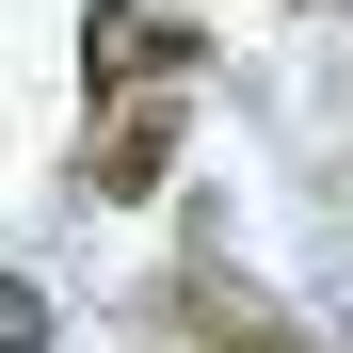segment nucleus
I'll use <instances>...</instances> for the list:
<instances>
[{
  "instance_id": "obj_1",
  "label": "nucleus",
  "mask_w": 353,
  "mask_h": 353,
  "mask_svg": "<svg viewBox=\"0 0 353 353\" xmlns=\"http://www.w3.org/2000/svg\"><path fill=\"white\" fill-rule=\"evenodd\" d=\"M209 32L193 17H145V0H81V81L97 97H145V81H193Z\"/></svg>"
},
{
  "instance_id": "obj_2",
  "label": "nucleus",
  "mask_w": 353,
  "mask_h": 353,
  "mask_svg": "<svg viewBox=\"0 0 353 353\" xmlns=\"http://www.w3.org/2000/svg\"><path fill=\"white\" fill-rule=\"evenodd\" d=\"M161 176H176V81L112 97V112H97V145H81V193H97V209H145Z\"/></svg>"
},
{
  "instance_id": "obj_3",
  "label": "nucleus",
  "mask_w": 353,
  "mask_h": 353,
  "mask_svg": "<svg viewBox=\"0 0 353 353\" xmlns=\"http://www.w3.org/2000/svg\"><path fill=\"white\" fill-rule=\"evenodd\" d=\"M193 353H305V337H289V321H257V305H225V289H209V305H193Z\"/></svg>"
},
{
  "instance_id": "obj_4",
  "label": "nucleus",
  "mask_w": 353,
  "mask_h": 353,
  "mask_svg": "<svg viewBox=\"0 0 353 353\" xmlns=\"http://www.w3.org/2000/svg\"><path fill=\"white\" fill-rule=\"evenodd\" d=\"M32 337H48V289H32V273H0V353H32Z\"/></svg>"
}]
</instances>
